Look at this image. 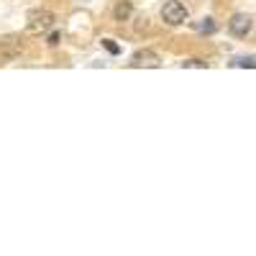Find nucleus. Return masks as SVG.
Returning <instances> with one entry per match:
<instances>
[{
    "instance_id": "nucleus-1",
    "label": "nucleus",
    "mask_w": 256,
    "mask_h": 256,
    "mask_svg": "<svg viewBox=\"0 0 256 256\" xmlns=\"http://www.w3.org/2000/svg\"><path fill=\"white\" fill-rule=\"evenodd\" d=\"M187 18H190V13H187V8L180 3V0H166V3L162 6V20L166 26H180V24H184Z\"/></svg>"
},
{
    "instance_id": "nucleus-2",
    "label": "nucleus",
    "mask_w": 256,
    "mask_h": 256,
    "mask_svg": "<svg viewBox=\"0 0 256 256\" xmlns=\"http://www.w3.org/2000/svg\"><path fill=\"white\" fill-rule=\"evenodd\" d=\"M52 26H54V13H52V10L36 8V10L28 13V24H26L28 34H44V31H49Z\"/></svg>"
},
{
    "instance_id": "nucleus-3",
    "label": "nucleus",
    "mask_w": 256,
    "mask_h": 256,
    "mask_svg": "<svg viewBox=\"0 0 256 256\" xmlns=\"http://www.w3.org/2000/svg\"><path fill=\"white\" fill-rule=\"evenodd\" d=\"M228 28H230V34L236 36V38H246L251 34V28H254V18L248 13H236V16L230 18Z\"/></svg>"
},
{
    "instance_id": "nucleus-4",
    "label": "nucleus",
    "mask_w": 256,
    "mask_h": 256,
    "mask_svg": "<svg viewBox=\"0 0 256 256\" xmlns=\"http://www.w3.org/2000/svg\"><path fill=\"white\" fill-rule=\"evenodd\" d=\"M159 64H162V59H159V54L152 52V49H138V52L131 56V67H136V70H141V67L156 70Z\"/></svg>"
},
{
    "instance_id": "nucleus-5",
    "label": "nucleus",
    "mask_w": 256,
    "mask_h": 256,
    "mask_svg": "<svg viewBox=\"0 0 256 256\" xmlns=\"http://www.w3.org/2000/svg\"><path fill=\"white\" fill-rule=\"evenodd\" d=\"M20 54V38L18 36H6L0 38V59L3 62H10Z\"/></svg>"
},
{
    "instance_id": "nucleus-6",
    "label": "nucleus",
    "mask_w": 256,
    "mask_h": 256,
    "mask_svg": "<svg viewBox=\"0 0 256 256\" xmlns=\"http://www.w3.org/2000/svg\"><path fill=\"white\" fill-rule=\"evenodd\" d=\"M131 0H118V6H116V10H113V16H116V20H128V16H131Z\"/></svg>"
},
{
    "instance_id": "nucleus-7",
    "label": "nucleus",
    "mask_w": 256,
    "mask_h": 256,
    "mask_svg": "<svg viewBox=\"0 0 256 256\" xmlns=\"http://www.w3.org/2000/svg\"><path fill=\"white\" fill-rule=\"evenodd\" d=\"M195 28H198V31H202V34H216V28H218V26H216V20H212V18H202V24H198Z\"/></svg>"
},
{
    "instance_id": "nucleus-8",
    "label": "nucleus",
    "mask_w": 256,
    "mask_h": 256,
    "mask_svg": "<svg viewBox=\"0 0 256 256\" xmlns=\"http://www.w3.org/2000/svg\"><path fill=\"white\" fill-rule=\"evenodd\" d=\"M102 46H105V49H108L110 54H120V46L116 44V41H113V38H102Z\"/></svg>"
},
{
    "instance_id": "nucleus-9",
    "label": "nucleus",
    "mask_w": 256,
    "mask_h": 256,
    "mask_svg": "<svg viewBox=\"0 0 256 256\" xmlns=\"http://www.w3.org/2000/svg\"><path fill=\"white\" fill-rule=\"evenodd\" d=\"M236 64H238V67H248V70L256 67V64H254V56H241V59H236Z\"/></svg>"
},
{
    "instance_id": "nucleus-10",
    "label": "nucleus",
    "mask_w": 256,
    "mask_h": 256,
    "mask_svg": "<svg viewBox=\"0 0 256 256\" xmlns=\"http://www.w3.org/2000/svg\"><path fill=\"white\" fill-rule=\"evenodd\" d=\"M184 67H200V70H205V62H200V59H190V62H184Z\"/></svg>"
},
{
    "instance_id": "nucleus-11",
    "label": "nucleus",
    "mask_w": 256,
    "mask_h": 256,
    "mask_svg": "<svg viewBox=\"0 0 256 256\" xmlns=\"http://www.w3.org/2000/svg\"><path fill=\"white\" fill-rule=\"evenodd\" d=\"M56 44H59V34H52L49 36V46H56Z\"/></svg>"
}]
</instances>
